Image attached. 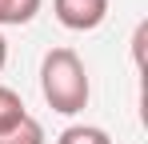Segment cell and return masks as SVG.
Here are the masks:
<instances>
[{
  "label": "cell",
  "instance_id": "cell-1",
  "mask_svg": "<svg viewBox=\"0 0 148 144\" xmlns=\"http://www.w3.org/2000/svg\"><path fill=\"white\" fill-rule=\"evenodd\" d=\"M40 92L48 100V108L60 112V116H76V112L88 108V96H92L88 68H84V60L72 48L44 52V60H40Z\"/></svg>",
  "mask_w": 148,
  "mask_h": 144
},
{
  "label": "cell",
  "instance_id": "cell-2",
  "mask_svg": "<svg viewBox=\"0 0 148 144\" xmlns=\"http://www.w3.org/2000/svg\"><path fill=\"white\" fill-rule=\"evenodd\" d=\"M52 12L68 32H92L108 16V0H52Z\"/></svg>",
  "mask_w": 148,
  "mask_h": 144
},
{
  "label": "cell",
  "instance_id": "cell-3",
  "mask_svg": "<svg viewBox=\"0 0 148 144\" xmlns=\"http://www.w3.org/2000/svg\"><path fill=\"white\" fill-rule=\"evenodd\" d=\"M0 144H44V128L36 116H20L12 128L0 132Z\"/></svg>",
  "mask_w": 148,
  "mask_h": 144
},
{
  "label": "cell",
  "instance_id": "cell-4",
  "mask_svg": "<svg viewBox=\"0 0 148 144\" xmlns=\"http://www.w3.org/2000/svg\"><path fill=\"white\" fill-rule=\"evenodd\" d=\"M40 4H44V0H0V28H4V24H16V28L28 24L40 12Z\"/></svg>",
  "mask_w": 148,
  "mask_h": 144
},
{
  "label": "cell",
  "instance_id": "cell-5",
  "mask_svg": "<svg viewBox=\"0 0 148 144\" xmlns=\"http://www.w3.org/2000/svg\"><path fill=\"white\" fill-rule=\"evenodd\" d=\"M56 144H112V136L104 128H96V124H72V128L60 132Z\"/></svg>",
  "mask_w": 148,
  "mask_h": 144
},
{
  "label": "cell",
  "instance_id": "cell-6",
  "mask_svg": "<svg viewBox=\"0 0 148 144\" xmlns=\"http://www.w3.org/2000/svg\"><path fill=\"white\" fill-rule=\"evenodd\" d=\"M144 36H148V24H140L136 36H132V52H136V60H140V52H144Z\"/></svg>",
  "mask_w": 148,
  "mask_h": 144
},
{
  "label": "cell",
  "instance_id": "cell-7",
  "mask_svg": "<svg viewBox=\"0 0 148 144\" xmlns=\"http://www.w3.org/2000/svg\"><path fill=\"white\" fill-rule=\"evenodd\" d=\"M4 64H8V40L0 36V72H4Z\"/></svg>",
  "mask_w": 148,
  "mask_h": 144
}]
</instances>
